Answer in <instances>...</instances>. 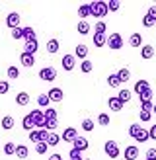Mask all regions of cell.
Segmentation results:
<instances>
[{
  "instance_id": "obj_1",
  "label": "cell",
  "mask_w": 156,
  "mask_h": 160,
  "mask_svg": "<svg viewBox=\"0 0 156 160\" xmlns=\"http://www.w3.org/2000/svg\"><path fill=\"white\" fill-rule=\"evenodd\" d=\"M107 12V2H104V0L90 2V16H94V18H105Z\"/></svg>"
},
{
  "instance_id": "obj_2",
  "label": "cell",
  "mask_w": 156,
  "mask_h": 160,
  "mask_svg": "<svg viewBox=\"0 0 156 160\" xmlns=\"http://www.w3.org/2000/svg\"><path fill=\"white\" fill-rule=\"evenodd\" d=\"M111 51H119L121 47H123V37L121 33H111V35H107V43H105Z\"/></svg>"
},
{
  "instance_id": "obj_3",
  "label": "cell",
  "mask_w": 156,
  "mask_h": 160,
  "mask_svg": "<svg viewBox=\"0 0 156 160\" xmlns=\"http://www.w3.org/2000/svg\"><path fill=\"white\" fill-rule=\"evenodd\" d=\"M104 150H105V154L109 158H119V154H121V148H119V145H117V141H107Z\"/></svg>"
},
{
  "instance_id": "obj_4",
  "label": "cell",
  "mask_w": 156,
  "mask_h": 160,
  "mask_svg": "<svg viewBox=\"0 0 156 160\" xmlns=\"http://www.w3.org/2000/svg\"><path fill=\"white\" fill-rule=\"evenodd\" d=\"M29 115H31V121H33V125L37 127V129H43V127H45L43 111H41V109H31V111H29Z\"/></svg>"
},
{
  "instance_id": "obj_5",
  "label": "cell",
  "mask_w": 156,
  "mask_h": 160,
  "mask_svg": "<svg viewBox=\"0 0 156 160\" xmlns=\"http://www.w3.org/2000/svg\"><path fill=\"white\" fill-rule=\"evenodd\" d=\"M39 78H41L43 82H53V80L57 78V70L53 67H45V68L39 70Z\"/></svg>"
},
{
  "instance_id": "obj_6",
  "label": "cell",
  "mask_w": 156,
  "mask_h": 160,
  "mask_svg": "<svg viewBox=\"0 0 156 160\" xmlns=\"http://www.w3.org/2000/svg\"><path fill=\"white\" fill-rule=\"evenodd\" d=\"M76 68V59L74 55H62V70H66V72H70V70Z\"/></svg>"
},
{
  "instance_id": "obj_7",
  "label": "cell",
  "mask_w": 156,
  "mask_h": 160,
  "mask_svg": "<svg viewBox=\"0 0 156 160\" xmlns=\"http://www.w3.org/2000/svg\"><path fill=\"white\" fill-rule=\"evenodd\" d=\"M47 98H49V102H62V98H65V92L61 90V88L53 86L49 92H47Z\"/></svg>"
},
{
  "instance_id": "obj_8",
  "label": "cell",
  "mask_w": 156,
  "mask_h": 160,
  "mask_svg": "<svg viewBox=\"0 0 156 160\" xmlns=\"http://www.w3.org/2000/svg\"><path fill=\"white\" fill-rule=\"evenodd\" d=\"M6 26L10 28V29H16V28H20V14L18 12H10L6 16Z\"/></svg>"
},
{
  "instance_id": "obj_9",
  "label": "cell",
  "mask_w": 156,
  "mask_h": 160,
  "mask_svg": "<svg viewBox=\"0 0 156 160\" xmlns=\"http://www.w3.org/2000/svg\"><path fill=\"white\" fill-rule=\"evenodd\" d=\"M90 147V142H88V139L86 137H80V135H78V137L72 141V148H76V150H80V152H84L86 148Z\"/></svg>"
},
{
  "instance_id": "obj_10",
  "label": "cell",
  "mask_w": 156,
  "mask_h": 160,
  "mask_svg": "<svg viewBox=\"0 0 156 160\" xmlns=\"http://www.w3.org/2000/svg\"><path fill=\"white\" fill-rule=\"evenodd\" d=\"M76 137H78V131L74 129V127H66V129L62 131V137H61V139L65 141V142H72Z\"/></svg>"
},
{
  "instance_id": "obj_11",
  "label": "cell",
  "mask_w": 156,
  "mask_h": 160,
  "mask_svg": "<svg viewBox=\"0 0 156 160\" xmlns=\"http://www.w3.org/2000/svg\"><path fill=\"white\" fill-rule=\"evenodd\" d=\"M86 57H88V45L78 43L76 49H74V59H82V61H86Z\"/></svg>"
},
{
  "instance_id": "obj_12",
  "label": "cell",
  "mask_w": 156,
  "mask_h": 160,
  "mask_svg": "<svg viewBox=\"0 0 156 160\" xmlns=\"http://www.w3.org/2000/svg\"><path fill=\"white\" fill-rule=\"evenodd\" d=\"M20 62H22V67L31 68L35 65V57L33 55H27V53H20Z\"/></svg>"
},
{
  "instance_id": "obj_13",
  "label": "cell",
  "mask_w": 156,
  "mask_h": 160,
  "mask_svg": "<svg viewBox=\"0 0 156 160\" xmlns=\"http://www.w3.org/2000/svg\"><path fill=\"white\" fill-rule=\"evenodd\" d=\"M139 158V147L129 145L125 147V160H137Z\"/></svg>"
},
{
  "instance_id": "obj_14",
  "label": "cell",
  "mask_w": 156,
  "mask_h": 160,
  "mask_svg": "<svg viewBox=\"0 0 156 160\" xmlns=\"http://www.w3.org/2000/svg\"><path fill=\"white\" fill-rule=\"evenodd\" d=\"M150 88V84H148V80H144V78H140V80H137V84H135V88H133V92H135L137 96H140L144 90H148Z\"/></svg>"
},
{
  "instance_id": "obj_15",
  "label": "cell",
  "mask_w": 156,
  "mask_h": 160,
  "mask_svg": "<svg viewBox=\"0 0 156 160\" xmlns=\"http://www.w3.org/2000/svg\"><path fill=\"white\" fill-rule=\"evenodd\" d=\"M107 106H109V109H111V111H121L123 109V103L117 100V96H109Z\"/></svg>"
},
{
  "instance_id": "obj_16",
  "label": "cell",
  "mask_w": 156,
  "mask_h": 160,
  "mask_svg": "<svg viewBox=\"0 0 156 160\" xmlns=\"http://www.w3.org/2000/svg\"><path fill=\"white\" fill-rule=\"evenodd\" d=\"M129 45L131 47H143V35L139 33V31H135V33H131V37H129Z\"/></svg>"
},
{
  "instance_id": "obj_17",
  "label": "cell",
  "mask_w": 156,
  "mask_h": 160,
  "mask_svg": "<svg viewBox=\"0 0 156 160\" xmlns=\"http://www.w3.org/2000/svg\"><path fill=\"white\" fill-rule=\"evenodd\" d=\"M131 96H133V92H131V90H127V88H121L119 94H117V100H119L123 106H125V103L131 100Z\"/></svg>"
},
{
  "instance_id": "obj_18",
  "label": "cell",
  "mask_w": 156,
  "mask_h": 160,
  "mask_svg": "<svg viewBox=\"0 0 156 160\" xmlns=\"http://www.w3.org/2000/svg\"><path fill=\"white\" fill-rule=\"evenodd\" d=\"M0 125H2V129H4V131H10V129H14L16 121H14V117H12V115H4V117H2V121H0Z\"/></svg>"
},
{
  "instance_id": "obj_19",
  "label": "cell",
  "mask_w": 156,
  "mask_h": 160,
  "mask_svg": "<svg viewBox=\"0 0 156 160\" xmlns=\"http://www.w3.org/2000/svg\"><path fill=\"white\" fill-rule=\"evenodd\" d=\"M140 57H143V59H152L154 57V47L152 45H143V47H140Z\"/></svg>"
},
{
  "instance_id": "obj_20",
  "label": "cell",
  "mask_w": 156,
  "mask_h": 160,
  "mask_svg": "<svg viewBox=\"0 0 156 160\" xmlns=\"http://www.w3.org/2000/svg\"><path fill=\"white\" fill-rule=\"evenodd\" d=\"M39 49V43H37V39H33V41H26V47H23V53H27V55H33L37 53Z\"/></svg>"
},
{
  "instance_id": "obj_21",
  "label": "cell",
  "mask_w": 156,
  "mask_h": 160,
  "mask_svg": "<svg viewBox=\"0 0 156 160\" xmlns=\"http://www.w3.org/2000/svg\"><path fill=\"white\" fill-rule=\"evenodd\" d=\"M22 33H23V39H26V41H33V39H37L35 37V29L31 28V26L22 28Z\"/></svg>"
},
{
  "instance_id": "obj_22",
  "label": "cell",
  "mask_w": 156,
  "mask_h": 160,
  "mask_svg": "<svg viewBox=\"0 0 156 160\" xmlns=\"http://www.w3.org/2000/svg\"><path fill=\"white\" fill-rule=\"evenodd\" d=\"M59 47H61V43H59V39H49L47 41V53L49 55H53V53H59Z\"/></svg>"
},
{
  "instance_id": "obj_23",
  "label": "cell",
  "mask_w": 156,
  "mask_h": 160,
  "mask_svg": "<svg viewBox=\"0 0 156 160\" xmlns=\"http://www.w3.org/2000/svg\"><path fill=\"white\" fill-rule=\"evenodd\" d=\"M16 103H18V106H27L29 103V94L27 92H18L16 94Z\"/></svg>"
},
{
  "instance_id": "obj_24",
  "label": "cell",
  "mask_w": 156,
  "mask_h": 160,
  "mask_svg": "<svg viewBox=\"0 0 156 160\" xmlns=\"http://www.w3.org/2000/svg\"><path fill=\"white\" fill-rule=\"evenodd\" d=\"M115 76L119 78V82H121V84H125V82H127V80L131 78V70H129V68H119Z\"/></svg>"
},
{
  "instance_id": "obj_25",
  "label": "cell",
  "mask_w": 156,
  "mask_h": 160,
  "mask_svg": "<svg viewBox=\"0 0 156 160\" xmlns=\"http://www.w3.org/2000/svg\"><path fill=\"white\" fill-rule=\"evenodd\" d=\"M105 43H107V35H104V33H94V45L98 47H105Z\"/></svg>"
},
{
  "instance_id": "obj_26",
  "label": "cell",
  "mask_w": 156,
  "mask_h": 160,
  "mask_svg": "<svg viewBox=\"0 0 156 160\" xmlns=\"http://www.w3.org/2000/svg\"><path fill=\"white\" fill-rule=\"evenodd\" d=\"M76 29H78V33L88 35V33H90V23H88V22H84V20H80V22L76 23Z\"/></svg>"
},
{
  "instance_id": "obj_27",
  "label": "cell",
  "mask_w": 156,
  "mask_h": 160,
  "mask_svg": "<svg viewBox=\"0 0 156 160\" xmlns=\"http://www.w3.org/2000/svg\"><path fill=\"white\" fill-rule=\"evenodd\" d=\"M22 127L26 131H33L35 129V125H33V121H31V115L27 113V115H23V119H22Z\"/></svg>"
},
{
  "instance_id": "obj_28",
  "label": "cell",
  "mask_w": 156,
  "mask_h": 160,
  "mask_svg": "<svg viewBox=\"0 0 156 160\" xmlns=\"http://www.w3.org/2000/svg\"><path fill=\"white\" fill-rule=\"evenodd\" d=\"M59 142H61V135L49 133V137H47V147H57Z\"/></svg>"
},
{
  "instance_id": "obj_29",
  "label": "cell",
  "mask_w": 156,
  "mask_h": 160,
  "mask_svg": "<svg viewBox=\"0 0 156 160\" xmlns=\"http://www.w3.org/2000/svg\"><path fill=\"white\" fill-rule=\"evenodd\" d=\"M43 117H45V121H47V119H57L59 111L55 108H47V109H43Z\"/></svg>"
},
{
  "instance_id": "obj_30",
  "label": "cell",
  "mask_w": 156,
  "mask_h": 160,
  "mask_svg": "<svg viewBox=\"0 0 156 160\" xmlns=\"http://www.w3.org/2000/svg\"><path fill=\"white\" fill-rule=\"evenodd\" d=\"M27 154H29V148L27 147L16 145V156H18V158H27Z\"/></svg>"
},
{
  "instance_id": "obj_31",
  "label": "cell",
  "mask_w": 156,
  "mask_h": 160,
  "mask_svg": "<svg viewBox=\"0 0 156 160\" xmlns=\"http://www.w3.org/2000/svg\"><path fill=\"white\" fill-rule=\"evenodd\" d=\"M57 127H59V119H47L43 129H45V131H49V133H53L55 129H57Z\"/></svg>"
},
{
  "instance_id": "obj_32",
  "label": "cell",
  "mask_w": 156,
  "mask_h": 160,
  "mask_svg": "<svg viewBox=\"0 0 156 160\" xmlns=\"http://www.w3.org/2000/svg\"><path fill=\"white\" fill-rule=\"evenodd\" d=\"M80 70L84 74H88V72H92L94 70V62L90 61V59H86V61H82V65H80Z\"/></svg>"
},
{
  "instance_id": "obj_33",
  "label": "cell",
  "mask_w": 156,
  "mask_h": 160,
  "mask_svg": "<svg viewBox=\"0 0 156 160\" xmlns=\"http://www.w3.org/2000/svg\"><path fill=\"white\" fill-rule=\"evenodd\" d=\"M78 16H80L82 20H86L90 16V4H82V6H78Z\"/></svg>"
},
{
  "instance_id": "obj_34",
  "label": "cell",
  "mask_w": 156,
  "mask_h": 160,
  "mask_svg": "<svg viewBox=\"0 0 156 160\" xmlns=\"http://www.w3.org/2000/svg\"><path fill=\"white\" fill-rule=\"evenodd\" d=\"M140 131H143V127H140V123H133V125L129 127V135H131L133 139H137Z\"/></svg>"
},
{
  "instance_id": "obj_35",
  "label": "cell",
  "mask_w": 156,
  "mask_h": 160,
  "mask_svg": "<svg viewBox=\"0 0 156 160\" xmlns=\"http://www.w3.org/2000/svg\"><path fill=\"white\" fill-rule=\"evenodd\" d=\"M37 103H39V108H45V109H47L51 102H49V98H47V94H39V96H37Z\"/></svg>"
},
{
  "instance_id": "obj_36",
  "label": "cell",
  "mask_w": 156,
  "mask_h": 160,
  "mask_svg": "<svg viewBox=\"0 0 156 160\" xmlns=\"http://www.w3.org/2000/svg\"><path fill=\"white\" fill-rule=\"evenodd\" d=\"M29 141L31 142H35V145H37V142H41V129H33V131H29Z\"/></svg>"
},
{
  "instance_id": "obj_37",
  "label": "cell",
  "mask_w": 156,
  "mask_h": 160,
  "mask_svg": "<svg viewBox=\"0 0 156 160\" xmlns=\"http://www.w3.org/2000/svg\"><path fill=\"white\" fill-rule=\"evenodd\" d=\"M152 96H154V92H152V88H148V90H144L143 94L139 96V98H140V102H152Z\"/></svg>"
},
{
  "instance_id": "obj_38",
  "label": "cell",
  "mask_w": 156,
  "mask_h": 160,
  "mask_svg": "<svg viewBox=\"0 0 156 160\" xmlns=\"http://www.w3.org/2000/svg\"><path fill=\"white\" fill-rule=\"evenodd\" d=\"M6 72H8V78H10V80H16V78L20 76V68H16V67L12 65V67H8Z\"/></svg>"
},
{
  "instance_id": "obj_39",
  "label": "cell",
  "mask_w": 156,
  "mask_h": 160,
  "mask_svg": "<svg viewBox=\"0 0 156 160\" xmlns=\"http://www.w3.org/2000/svg\"><path fill=\"white\" fill-rule=\"evenodd\" d=\"M107 84L111 86V88H119V86H121V82H119V78H117L115 74H109V76H107Z\"/></svg>"
},
{
  "instance_id": "obj_40",
  "label": "cell",
  "mask_w": 156,
  "mask_h": 160,
  "mask_svg": "<svg viewBox=\"0 0 156 160\" xmlns=\"http://www.w3.org/2000/svg\"><path fill=\"white\" fill-rule=\"evenodd\" d=\"M119 8H121V2H119V0H109V2H107V10H109V12H117Z\"/></svg>"
},
{
  "instance_id": "obj_41",
  "label": "cell",
  "mask_w": 156,
  "mask_h": 160,
  "mask_svg": "<svg viewBox=\"0 0 156 160\" xmlns=\"http://www.w3.org/2000/svg\"><path fill=\"white\" fill-rule=\"evenodd\" d=\"M98 125L107 127V125H109V115H107V113H100V115H98Z\"/></svg>"
},
{
  "instance_id": "obj_42",
  "label": "cell",
  "mask_w": 156,
  "mask_h": 160,
  "mask_svg": "<svg viewBox=\"0 0 156 160\" xmlns=\"http://www.w3.org/2000/svg\"><path fill=\"white\" fill-rule=\"evenodd\" d=\"M4 154H8V156L16 154V145H14V142H6V145H4Z\"/></svg>"
},
{
  "instance_id": "obj_43",
  "label": "cell",
  "mask_w": 156,
  "mask_h": 160,
  "mask_svg": "<svg viewBox=\"0 0 156 160\" xmlns=\"http://www.w3.org/2000/svg\"><path fill=\"white\" fill-rule=\"evenodd\" d=\"M68 158H70V160H84V158H82V152H80V150H76V148H70Z\"/></svg>"
},
{
  "instance_id": "obj_44",
  "label": "cell",
  "mask_w": 156,
  "mask_h": 160,
  "mask_svg": "<svg viewBox=\"0 0 156 160\" xmlns=\"http://www.w3.org/2000/svg\"><path fill=\"white\" fill-rule=\"evenodd\" d=\"M105 29H107L105 22H96V31H94V33H104L105 35Z\"/></svg>"
},
{
  "instance_id": "obj_45",
  "label": "cell",
  "mask_w": 156,
  "mask_h": 160,
  "mask_svg": "<svg viewBox=\"0 0 156 160\" xmlns=\"http://www.w3.org/2000/svg\"><path fill=\"white\" fill-rule=\"evenodd\" d=\"M47 148H49V147H47V142H37V145H35V152L37 154H45Z\"/></svg>"
},
{
  "instance_id": "obj_46",
  "label": "cell",
  "mask_w": 156,
  "mask_h": 160,
  "mask_svg": "<svg viewBox=\"0 0 156 160\" xmlns=\"http://www.w3.org/2000/svg\"><path fill=\"white\" fill-rule=\"evenodd\" d=\"M135 141H137V142H146V141H148V131H146V129H143V131L139 133V137H137Z\"/></svg>"
},
{
  "instance_id": "obj_47",
  "label": "cell",
  "mask_w": 156,
  "mask_h": 160,
  "mask_svg": "<svg viewBox=\"0 0 156 160\" xmlns=\"http://www.w3.org/2000/svg\"><path fill=\"white\" fill-rule=\"evenodd\" d=\"M82 129L84 131H94V121H92V119H84V121H82Z\"/></svg>"
},
{
  "instance_id": "obj_48",
  "label": "cell",
  "mask_w": 156,
  "mask_h": 160,
  "mask_svg": "<svg viewBox=\"0 0 156 160\" xmlns=\"http://www.w3.org/2000/svg\"><path fill=\"white\" fill-rule=\"evenodd\" d=\"M152 106H154L152 102H140V109H143V111H150V113H152Z\"/></svg>"
},
{
  "instance_id": "obj_49",
  "label": "cell",
  "mask_w": 156,
  "mask_h": 160,
  "mask_svg": "<svg viewBox=\"0 0 156 160\" xmlns=\"http://www.w3.org/2000/svg\"><path fill=\"white\" fill-rule=\"evenodd\" d=\"M139 117H140V121H150V117H152V113H150V111H143V109H140V113H139Z\"/></svg>"
},
{
  "instance_id": "obj_50",
  "label": "cell",
  "mask_w": 156,
  "mask_h": 160,
  "mask_svg": "<svg viewBox=\"0 0 156 160\" xmlns=\"http://www.w3.org/2000/svg\"><path fill=\"white\" fill-rule=\"evenodd\" d=\"M154 23H156V22L150 18V16H144V18H143V26H144V28H152Z\"/></svg>"
},
{
  "instance_id": "obj_51",
  "label": "cell",
  "mask_w": 156,
  "mask_h": 160,
  "mask_svg": "<svg viewBox=\"0 0 156 160\" xmlns=\"http://www.w3.org/2000/svg\"><path fill=\"white\" fill-rule=\"evenodd\" d=\"M8 90H10V84L6 80H0V94H8Z\"/></svg>"
},
{
  "instance_id": "obj_52",
  "label": "cell",
  "mask_w": 156,
  "mask_h": 160,
  "mask_svg": "<svg viewBox=\"0 0 156 160\" xmlns=\"http://www.w3.org/2000/svg\"><path fill=\"white\" fill-rule=\"evenodd\" d=\"M12 37H14V39H23L22 28H16V29H12Z\"/></svg>"
},
{
  "instance_id": "obj_53",
  "label": "cell",
  "mask_w": 156,
  "mask_h": 160,
  "mask_svg": "<svg viewBox=\"0 0 156 160\" xmlns=\"http://www.w3.org/2000/svg\"><path fill=\"white\" fill-rule=\"evenodd\" d=\"M148 131V139H152V141H156V123L150 127V129H146Z\"/></svg>"
},
{
  "instance_id": "obj_54",
  "label": "cell",
  "mask_w": 156,
  "mask_h": 160,
  "mask_svg": "<svg viewBox=\"0 0 156 160\" xmlns=\"http://www.w3.org/2000/svg\"><path fill=\"white\" fill-rule=\"evenodd\" d=\"M146 160H156V148H148L146 150Z\"/></svg>"
},
{
  "instance_id": "obj_55",
  "label": "cell",
  "mask_w": 156,
  "mask_h": 160,
  "mask_svg": "<svg viewBox=\"0 0 156 160\" xmlns=\"http://www.w3.org/2000/svg\"><path fill=\"white\" fill-rule=\"evenodd\" d=\"M146 16H150V18L156 22V6H150L148 8V12H146Z\"/></svg>"
},
{
  "instance_id": "obj_56",
  "label": "cell",
  "mask_w": 156,
  "mask_h": 160,
  "mask_svg": "<svg viewBox=\"0 0 156 160\" xmlns=\"http://www.w3.org/2000/svg\"><path fill=\"white\" fill-rule=\"evenodd\" d=\"M47 137H49V131L41 129V142H47Z\"/></svg>"
},
{
  "instance_id": "obj_57",
  "label": "cell",
  "mask_w": 156,
  "mask_h": 160,
  "mask_svg": "<svg viewBox=\"0 0 156 160\" xmlns=\"http://www.w3.org/2000/svg\"><path fill=\"white\" fill-rule=\"evenodd\" d=\"M47 160H62V154H59V152H55V154H51Z\"/></svg>"
},
{
  "instance_id": "obj_58",
  "label": "cell",
  "mask_w": 156,
  "mask_h": 160,
  "mask_svg": "<svg viewBox=\"0 0 156 160\" xmlns=\"http://www.w3.org/2000/svg\"><path fill=\"white\" fill-rule=\"evenodd\" d=\"M152 113H156V103H154V106H152Z\"/></svg>"
},
{
  "instance_id": "obj_59",
  "label": "cell",
  "mask_w": 156,
  "mask_h": 160,
  "mask_svg": "<svg viewBox=\"0 0 156 160\" xmlns=\"http://www.w3.org/2000/svg\"><path fill=\"white\" fill-rule=\"evenodd\" d=\"M84 160H92V158H84Z\"/></svg>"
}]
</instances>
